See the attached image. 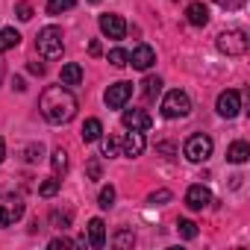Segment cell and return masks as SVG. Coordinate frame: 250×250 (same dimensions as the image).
I'll list each match as a JSON object with an SVG mask.
<instances>
[{
    "label": "cell",
    "instance_id": "6da1fadb",
    "mask_svg": "<svg viewBox=\"0 0 250 250\" xmlns=\"http://www.w3.org/2000/svg\"><path fill=\"white\" fill-rule=\"evenodd\" d=\"M39 109H42L44 121H50V124H68L77 115V97L65 85H50V88L42 91Z\"/></svg>",
    "mask_w": 250,
    "mask_h": 250
},
{
    "label": "cell",
    "instance_id": "7a4b0ae2",
    "mask_svg": "<svg viewBox=\"0 0 250 250\" xmlns=\"http://www.w3.org/2000/svg\"><path fill=\"white\" fill-rule=\"evenodd\" d=\"M39 53L44 56V59H59L62 56V50H65V42H62V30L59 27H44L42 33H39Z\"/></svg>",
    "mask_w": 250,
    "mask_h": 250
},
{
    "label": "cell",
    "instance_id": "3957f363",
    "mask_svg": "<svg viewBox=\"0 0 250 250\" xmlns=\"http://www.w3.org/2000/svg\"><path fill=\"white\" fill-rule=\"evenodd\" d=\"M247 47H250V39L244 30H224L218 36V50L227 56H244Z\"/></svg>",
    "mask_w": 250,
    "mask_h": 250
},
{
    "label": "cell",
    "instance_id": "277c9868",
    "mask_svg": "<svg viewBox=\"0 0 250 250\" xmlns=\"http://www.w3.org/2000/svg\"><path fill=\"white\" fill-rule=\"evenodd\" d=\"M188 112H191V100H188L186 91L174 88V91L165 94V100H162V115L165 118H186Z\"/></svg>",
    "mask_w": 250,
    "mask_h": 250
},
{
    "label": "cell",
    "instance_id": "5b68a950",
    "mask_svg": "<svg viewBox=\"0 0 250 250\" xmlns=\"http://www.w3.org/2000/svg\"><path fill=\"white\" fill-rule=\"evenodd\" d=\"M24 218V200L18 194H0V227H12Z\"/></svg>",
    "mask_w": 250,
    "mask_h": 250
},
{
    "label": "cell",
    "instance_id": "8992f818",
    "mask_svg": "<svg viewBox=\"0 0 250 250\" xmlns=\"http://www.w3.org/2000/svg\"><path fill=\"white\" fill-rule=\"evenodd\" d=\"M183 153H186L188 162H206V159L212 156V139L203 136V133H197V136H191V139L186 142Z\"/></svg>",
    "mask_w": 250,
    "mask_h": 250
},
{
    "label": "cell",
    "instance_id": "52a82bcc",
    "mask_svg": "<svg viewBox=\"0 0 250 250\" xmlns=\"http://www.w3.org/2000/svg\"><path fill=\"white\" fill-rule=\"evenodd\" d=\"M130 97H133V83H112L106 88V106L109 109H124Z\"/></svg>",
    "mask_w": 250,
    "mask_h": 250
},
{
    "label": "cell",
    "instance_id": "ba28073f",
    "mask_svg": "<svg viewBox=\"0 0 250 250\" xmlns=\"http://www.w3.org/2000/svg\"><path fill=\"white\" fill-rule=\"evenodd\" d=\"M100 33L106 36V39H124V36H127V24H124V18L121 15H100Z\"/></svg>",
    "mask_w": 250,
    "mask_h": 250
},
{
    "label": "cell",
    "instance_id": "9c48e42d",
    "mask_svg": "<svg viewBox=\"0 0 250 250\" xmlns=\"http://www.w3.org/2000/svg\"><path fill=\"white\" fill-rule=\"evenodd\" d=\"M121 124H124V127H127V130H150V124H153V118L145 112V109H127V112H124L121 115Z\"/></svg>",
    "mask_w": 250,
    "mask_h": 250
},
{
    "label": "cell",
    "instance_id": "30bf717a",
    "mask_svg": "<svg viewBox=\"0 0 250 250\" xmlns=\"http://www.w3.org/2000/svg\"><path fill=\"white\" fill-rule=\"evenodd\" d=\"M145 147H147V142H145V133L142 130H130L127 136H124V142H121V150H124V156H142L145 153Z\"/></svg>",
    "mask_w": 250,
    "mask_h": 250
},
{
    "label": "cell",
    "instance_id": "8fae6325",
    "mask_svg": "<svg viewBox=\"0 0 250 250\" xmlns=\"http://www.w3.org/2000/svg\"><path fill=\"white\" fill-rule=\"evenodd\" d=\"M153 62H156V50H153L150 44H139V47L130 53V65H133L136 71H147Z\"/></svg>",
    "mask_w": 250,
    "mask_h": 250
},
{
    "label": "cell",
    "instance_id": "7c38bea8",
    "mask_svg": "<svg viewBox=\"0 0 250 250\" xmlns=\"http://www.w3.org/2000/svg\"><path fill=\"white\" fill-rule=\"evenodd\" d=\"M238 109H241V94L238 91H221V97H218V112L224 115V118H235L238 115Z\"/></svg>",
    "mask_w": 250,
    "mask_h": 250
},
{
    "label": "cell",
    "instance_id": "4fadbf2b",
    "mask_svg": "<svg viewBox=\"0 0 250 250\" xmlns=\"http://www.w3.org/2000/svg\"><path fill=\"white\" fill-rule=\"evenodd\" d=\"M209 203H212V194H209L206 186H191V188L186 191V206H188V209L197 212V209H206Z\"/></svg>",
    "mask_w": 250,
    "mask_h": 250
},
{
    "label": "cell",
    "instance_id": "5bb4252c",
    "mask_svg": "<svg viewBox=\"0 0 250 250\" xmlns=\"http://www.w3.org/2000/svg\"><path fill=\"white\" fill-rule=\"evenodd\" d=\"M186 18H188L191 27H206V24H209V9L197 0V3H188V6H186Z\"/></svg>",
    "mask_w": 250,
    "mask_h": 250
},
{
    "label": "cell",
    "instance_id": "9a60e30c",
    "mask_svg": "<svg viewBox=\"0 0 250 250\" xmlns=\"http://www.w3.org/2000/svg\"><path fill=\"white\" fill-rule=\"evenodd\" d=\"M88 244L91 247H103L106 244V224L100 218H91L88 221Z\"/></svg>",
    "mask_w": 250,
    "mask_h": 250
},
{
    "label": "cell",
    "instance_id": "2e32d148",
    "mask_svg": "<svg viewBox=\"0 0 250 250\" xmlns=\"http://www.w3.org/2000/svg\"><path fill=\"white\" fill-rule=\"evenodd\" d=\"M247 156H250V145H247V142H232L229 150H227V159H229L232 165H244Z\"/></svg>",
    "mask_w": 250,
    "mask_h": 250
},
{
    "label": "cell",
    "instance_id": "e0dca14e",
    "mask_svg": "<svg viewBox=\"0 0 250 250\" xmlns=\"http://www.w3.org/2000/svg\"><path fill=\"white\" fill-rule=\"evenodd\" d=\"M59 80H62V85H80V80H83V68H80L77 62H68V65H62Z\"/></svg>",
    "mask_w": 250,
    "mask_h": 250
},
{
    "label": "cell",
    "instance_id": "ac0fdd59",
    "mask_svg": "<svg viewBox=\"0 0 250 250\" xmlns=\"http://www.w3.org/2000/svg\"><path fill=\"white\" fill-rule=\"evenodd\" d=\"M18 42H21V33H18L15 27H6V30H0V53L12 50Z\"/></svg>",
    "mask_w": 250,
    "mask_h": 250
},
{
    "label": "cell",
    "instance_id": "d6986e66",
    "mask_svg": "<svg viewBox=\"0 0 250 250\" xmlns=\"http://www.w3.org/2000/svg\"><path fill=\"white\" fill-rule=\"evenodd\" d=\"M100 136H103V124L97 118H88L83 124V142H97Z\"/></svg>",
    "mask_w": 250,
    "mask_h": 250
},
{
    "label": "cell",
    "instance_id": "ffe728a7",
    "mask_svg": "<svg viewBox=\"0 0 250 250\" xmlns=\"http://www.w3.org/2000/svg\"><path fill=\"white\" fill-rule=\"evenodd\" d=\"M142 91H145V100H156V94L162 91V80L159 77H147L142 83Z\"/></svg>",
    "mask_w": 250,
    "mask_h": 250
},
{
    "label": "cell",
    "instance_id": "44dd1931",
    "mask_svg": "<svg viewBox=\"0 0 250 250\" xmlns=\"http://www.w3.org/2000/svg\"><path fill=\"white\" fill-rule=\"evenodd\" d=\"M50 165H53V174H65V171H68V153H65L62 147H56V150L50 153Z\"/></svg>",
    "mask_w": 250,
    "mask_h": 250
},
{
    "label": "cell",
    "instance_id": "7402d4cb",
    "mask_svg": "<svg viewBox=\"0 0 250 250\" xmlns=\"http://www.w3.org/2000/svg\"><path fill=\"white\" fill-rule=\"evenodd\" d=\"M177 232H180V238H188V241H191V238H197V224L183 218V221L177 224Z\"/></svg>",
    "mask_w": 250,
    "mask_h": 250
},
{
    "label": "cell",
    "instance_id": "603a6c76",
    "mask_svg": "<svg viewBox=\"0 0 250 250\" xmlns=\"http://www.w3.org/2000/svg\"><path fill=\"white\" fill-rule=\"evenodd\" d=\"M109 62L115 68H124V65H130V53L124 50V47H115V50H109Z\"/></svg>",
    "mask_w": 250,
    "mask_h": 250
},
{
    "label": "cell",
    "instance_id": "cb8c5ba5",
    "mask_svg": "<svg viewBox=\"0 0 250 250\" xmlns=\"http://www.w3.org/2000/svg\"><path fill=\"white\" fill-rule=\"evenodd\" d=\"M77 0H47V12L50 15H62L65 9H71Z\"/></svg>",
    "mask_w": 250,
    "mask_h": 250
},
{
    "label": "cell",
    "instance_id": "d4e9b609",
    "mask_svg": "<svg viewBox=\"0 0 250 250\" xmlns=\"http://www.w3.org/2000/svg\"><path fill=\"white\" fill-rule=\"evenodd\" d=\"M59 186H62V183H59V177H50V180H44V183H42L39 194H42V197H53V194L59 191Z\"/></svg>",
    "mask_w": 250,
    "mask_h": 250
},
{
    "label": "cell",
    "instance_id": "484cf974",
    "mask_svg": "<svg viewBox=\"0 0 250 250\" xmlns=\"http://www.w3.org/2000/svg\"><path fill=\"white\" fill-rule=\"evenodd\" d=\"M115 203V188L112 186H103L100 188V209H109Z\"/></svg>",
    "mask_w": 250,
    "mask_h": 250
},
{
    "label": "cell",
    "instance_id": "4316f807",
    "mask_svg": "<svg viewBox=\"0 0 250 250\" xmlns=\"http://www.w3.org/2000/svg\"><path fill=\"white\" fill-rule=\"evenodd\" d=\"M133 241H136V238H133V232H130V229H121V232H118V238H115V244H118V247H133Z\"/></svg>",
    "mask_w": 250,
    "mask_h": 250
},
{
    "label": "cell",
    "instance_id": "83f0119b",
    "mask_svg": "<svg viewBox=\"0 0 250 250\" xmlns=\"http://www.w3.org/2000/svg\"><path fill=\"white\" fill-rule=\"evenodd\" d=\"M100 139H103V136H100ZM115 153H118V142H115L112 136H106V139H103V156H115Z\"/></svg>",
    "mask_w": 250,
    "mask_h": 250
},
{
    "label": "cell",
    "instance_id": "f1b7e54d",
    "mask_svg": "<svg viewBox=\"0 0 250 250\" xmlns=\"http://www.w3.org/2000/svg\"><path fill=\"white\" fill-rule=\"evenodd\" d=\"M218 6H224V9H229V12H235V9H241L247 0H215Z\"/></svg>",
    "mask_w": 250,
    "mask_h": 250
},
{
    "label": "cell",
    "instance_id": "f546056e",
    "mask_svg": "<svg viewBox=\"0 0 250 250\" xmlns=\"http://www.w3.org/2000/svg\"><path fill=\"white\" fill-rule=\"evenodd\" d=\"M42 153H44V147H42V145H30V147H27V159H30V162H39V156H42Z\"/></svg>",
    "mask_w": 250,
    "mask_h": 250
},
{
    "label": "cell",
    "instance_id": "4dcf8cb0",
    "mask_svg": "<svg viewBox=\"0 0 250 250\" xmlns=\"http://www.w3.org/2000/svg\"><path fill=\"white\" fill-rule=\"evenodd\" d=\"M18 18L21 21H30L33 18V6L30 3H18Z\"/></svg>",
    "mask_w": 250,
    "mask_h": 250
},
{
    "label": "cell",
    "instance_id": "1f68e13d",
    "mask_svg": "<svg viewBox=\"0 0 250 250\" xmlns=\"http://www.w3.org/2000/svg\"><path fill=\"white\" fill-rule=\"evenodd\" d=\"M88 177H91V180H100V159H97V156L88 162Z\"/></svg>",
    "mask_w": 250,
    "mask_h": 250
},
{
    "label": "cell",
    "instance_id": "d6a6232c",
    "mask_svg": "<svg viewBox=\"0 0 250 250\" xmlns=\"http://www.w3.org/2000/svg\"><path fill=\"white\" fill-rule=\"evenodd\" d=\"M165 200H171V191H168V188H162V191H153V194H150V203H165Z\"/></svg>",
    "mask_w": 250,
    "mask_h": 250
},
{
    "label": "cell",
    "instance_id": "836d02e7",
    "mask_svg": "<svg viewBox=\"0 0 250 250\" xmlns=\"http://www.w3.org/2000/svg\"><path fill=\"white\" fill-rule=\"evenodd\" d=\"M50 221H53L59 229H65V227H68V215H59V212H53V215H50Z\"/></svg>",
    "mask_w": 250,
    "mask_h": 250
},
{
    "label": "cell",
    "instance_id": "e575fe53",
    "mask_svg": "<svg viewBox=\"0 0 250 250\" xmlns=\"http://www.w3.org/2000/svg\"><path fill=\"white\" fill-rule=\"evenodd\" d=\"M59 247H74V241H68V238H53V241H50V250H59Z\"/></svg>",
    "mask_w": 250,
    "mask_h": 250
},
{
    "label": "cell",
    "instance_id": "d590c367",
    "mask_svg": "<svg viewBox=\"0 0 250 250\" xmlns=\"http://www.w3.org/2000/svg\"><path fill=\"white\" fill-rule=\"evenodd\" d=\"M100 50H103L100 42H91V44H88V53H91V56H100Z\"/></svg>",
    "mask_w": 250,
    "mask_h": 250
},
{
    "label": "cell",
    "instance_id": "8d00e7d4",
    "mask_svg": "<svg viewBox=\"0 0 250 250\" xmlns=\"http://www.w3.org/2000/svg\"><path fill=\"white\" fill-rule=\"evenodd\" d=\"M30 74H39V77H42V74H44V65H42V62H33V65H30Z\"/></svg>",
    "mask_w": 250,
    "mask_h": 250
},
{
    "label": "cell",
    "instance_id": "74e56055",
    "mask_svg": "<svg viewBox=\"0 0 250 250\" xmlns=\"http://www.w3.org/2000/svg\"><path fill=\"white\" fill-rule=\"evenodd\" d=\"M3 159H6V142L0 139V162H3Z\"/></svg>",
    "mask_w": 250,
    "mask_h": 250
},
{
    "label": "cell",
    "instance_id": "f35d334b",
    "mask_svg": "<svg viewBox=\"0 0 250 250\" xmlns=\"http://www.w3.org/2000/svg\"><path fill=\"white\" fill-rule=\"evenodd\" d=\"M88 3H100V0H88Z\"/></svg>",
    "mask_w": 250,
    "mask_h": 250
}]
</instances>
